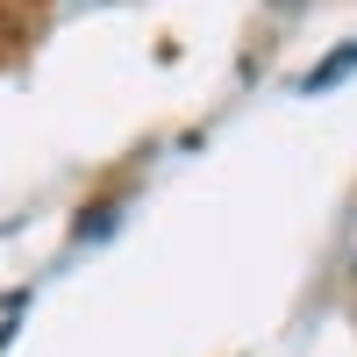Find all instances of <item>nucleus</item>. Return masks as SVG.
Instances as JSON below:
<instances>
[{
	"label": "nucleus",
	"instance_id": "obj_1",
	"mask_svg": "<svg viewBox=\"0 0 357 357\" xmlns=\"http://www.w3.org/2000/svg\"><path fill=\"white\" fill-rule=\"evenodd\" d=\"M350 72H357V36H350L343 50H329V57H321V65H314V72H307L301 86H307V93H329V86H343Z\"/></svg>",
	"mask_w": 357,
	"mask_h": 357
}]
</instances>
